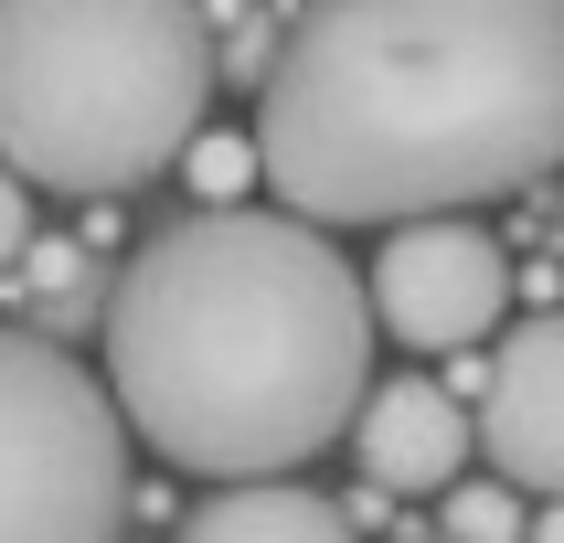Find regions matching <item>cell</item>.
I'll return each mask as SVG.
<instances>
[{
  "mask_svg": "<svg viewBox=\"0 0 564 543\" xmlns=\"http://www.w3.org/2000/svg\"><path fill=\"white\" fill-rule=\"evenodd\" d=\"M341 522H351V533L394 522V490H383V479H351V490H341Z\"/></svg>",
  "mask_w": 564,
  "mask_h": 543,
  "instance_id": "cell-13",
  "label": "cell"
},
{
  "mask_svg": "<svg viewBox=\"0 0 564 543\" xmlns=\"http://www.w3.org/2000/svg\"><path fill=\"white\" fill-rule=\"evenodd\" d=\"M373 298L330 224L203 203L107 287V394L171 469H310L373 383Z\"/></svg>",
  "mask_w": 564,
  "mask_h": 543,
  "instance_id": "cell-2",
  "label": "cell"
},
{
  "mask_svg": "<svg viewBox=\"0 0 564 543\" xmlns=\"http://www.w3.org/2000/svg\"><path fill=\"white\" fill-rule=\"evenodd\" d=\"M554 511H522V533H543V543H564V490H543Z\"/></svg>",
  "mask_w": 564,
  "mask_h": 543,
  "instance_id": "cell-14",
  "label": "cell"
},
{
  "mask_svg": "<svg viewBox=\"0 0 564 543\" xmlns=\"http://www.w3.org/2000/svg\"><path fill=\"white\" fill-rule=\"evenodd\" d=\"M214 118L192 0H0V160L43 192L118 203Z\"/></svg>",
  "mask_w": 564,
  "mask_h": 543,
  "instance_id": "cell-3",
  "label": "cell"
},
{
  "mask_svg": "<svg viewBox=\"0 0 564 543\" xmlns=\"http://www.w3.org/2000/svg\"><path fill=\"white\" fill-rule=\"evenodd\" d=\"M341 437H351V458H362V479H383L394 501H405V490H447V479L479 458L469 394H447V383H426V373L362 383V405H351Z\"/></svg>",
  "mask_w": 564,
  "mask_h": 543,
  "instance_id": "cell-7",
  "label": "cell"
},
{
  "mask_svg": "<svg viewBox=\"0 0 564 543\" xmlns=\"http://www.w3.org/2000/svg\"><path fill=\"white\" fill-rule=\"evenodd\" d=\"M373 330L383 341H415V351H469L501 330L511 309V256L479 235L469 214H405L394 224V246L373 256Z\"/></svg>",
  "mask_w": 564,
  "mask_h": 543,
  "instance_id": "cell-5",
  "label": "cell"
},
{
  "mask_svg": "<svg viewBox=\"0 0 564 543\" xmlns=\"http://www.w3.org/2000/svg\"><path fill=\"white\" fill-rule=\"evenodd\" d=\"M256 86L288 214H479L564 171V0H299Z\"/></svg>",
  "mask_w": 564,
  "mask_h": 543,
  "instance_id": "cell-1",
  "label": "cell"
},
{
  "mask_svg": "<svg viewBox=\"0 0 564 543\" xmlns=\"http://www.w3.org/2000/svg\"><path fill=\"white\" fill-rule=\"evenodd\" d=\"M0 278H11V298H22V330H86V319H107L96 256L75 246V235H32Z\"/></svg>",
  "mask_w": 564,
  "mask_h": 543,
  "instance_id": "cell-9",
  "label": "cell"
},
{
  "mask_svg": "<svg viewBox=\"0 0 564 543\" xmlns=\"http://www.w3.org/2000/svg\"><path fill=\"white\" fill-rule=\"evenodd\" d=\"M522 501H533V490H522V479H447V511H437V533L447 543H522Z\"/></svg>",
  "mask_w": 564,
  "mask_h": 543,
  "instance_id": "cell-11",
  "label": "cell"
},
{
  "mask_svg": "<svg viewBox=\"0 0 564 543\" xmlns=\"http://www.w3.org/2000/svg\"><path fill=\"white\" fill-rule=\"evenodd\" d=\"M469 426L501 479L564 490V309H533L522 330H501V351L469 394Z\"/></svg>",
  "mask_w": 564,
  "mask_h": 543,
  "instance_id": "cell-6",
  "label": "cell"
},
{
  "mask_svg": "<svg viewBox=\"0 0 564 543\" xmlns=\"http://www.w3.org/2000/svg\"><path fill=\"white\" fill-rule=\"evenodd\" d=\"M128 522V415L54 341L0 330V543H107Z\"/></svg>",
  "mask_w": 564,
  "mask_h": 543,
  "instance_id": "cell-4",
  "label": "cell"
},
{
  "mask_svg": "<svg viewBox=\"0 0 564 543\" xmlns=\"http://www.w3.org/2000/svg\"><path fill=\"white\" fill-rule=\"evenodd\" d=\"M192 543H341V501H319V490H299L288 469H256V479H224L203 511H182Z\"/></svg>",
  "mask_w": 564,
  "mask_h": 543,
  "instance_id": "cell-8",
  "label": "cell"
},
{
  "mask_svg": "<svg viewBox=\"0 0 564 543\" xmlns=\"http://www.w3.org/2000/svg\"><path fill=\"white\" fill-rule=\"evenodd\" d=\"M171 171H192V192H203V203H246V192L267 182L256 139H246V128H214V118L182 139V160H171Z\"/></svg>",
  "mask_w": 564,
  "mask_h": 543,
  "instance_id": "cell-10",
  "label": "cell"
},
{
  "mask_svg": "<svg viewBox=\"0 0 564 543\" xmlns=\"http://www.w3.org/2000/svg\"><path fill=\"white\" fill-rule=\"evenodd\" d=\"M22 246H32V182L11 171V160H0V267H11Z\"/></svg>",
  "mask_w": 564,
  "mask_h": 543,
  "instance_id": "cell-12",
  "label": "cell"
}]
</instances>
